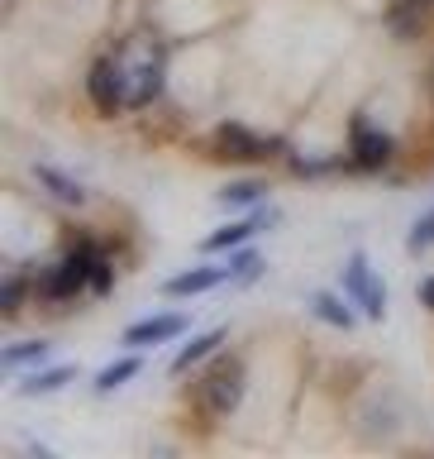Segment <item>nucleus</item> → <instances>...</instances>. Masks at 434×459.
<instances>
[{
    "mask_svg": "<svg viewBox=\"0 0 434 459\" xmlns=\"http://www.w3.org/2000/svg\"><path fill=\"white\" fill-rule=\"evenodd\" d=\"M406 249H411V254H430V249H434V211H425L421 221L411 225V235H406Z\"/></svg>",
    "mask_w": 434,
    "mask_h": 459,
    "instance_id": "nucleus-23",
    "label": "nucleus"
},
{
    "mask_svg": "<svg viewBox=\"0 0 434 459\" xmlns=\"http://www.w3.org/2000/svg\"><path fill=\"white\" fill-rule=\"evenodd\" d=\"M86 96H91V106L100 115L129 110V63L120 53H106L91 63V72H86Z\"/></svg>",
    "mask_w": 434,
    "mask_h": 459,
    "instance_id": "nucleus-4",
    "label": "nucleus"
},
{
    "mask_svg": "<svg viewBox=\"0 0 434 459\" xmlns=\"http://www.w3.org/2000/svg\"><path fill=\"white\" fill-rule=\"evenodd\" d=\"M225 340H229V330H225V325H215V330H200V335H191V340H186L177 354H172L167 373H172V378H182L186 368H196V364H200V359L220 354V344H225Z\"/></svg>",
    "mask_w": 434,
    "mask_h": 459,
    "instance_id": "nucleus-11",
    "label": "nucleus"
},
{
    "mask_svg": "<svg viewBox=\"0 0 434 459\" xmlns=\"http://www.w3.org/2000/svg\"><path fill=\"white\" fill-rule=\"evenodd\" d=\"M34 178H38V186H48L63 206H86V186L77 178H67V172H57V168H43V163L34 168Z\"/></svg>",
    "mask_w": 434,
    "mask_h": 459,
    "instance_id": "nucleus-16",
    "label": "nucleus"
},
{
    "mask_svg": "<svg viewBox=\"0 0 434 459\" xmlns=\"http://www.w3.org/2000/svg\"><path fill=\"white\" fill-rule=\"evenodd\" d=\"M243 387H249L243 359L239 354H210V364H206V373H200V383H196V407L206 411L210 421H225V416L239 411Z\"/></svg>",
    "mask_w": 434,
    "mask_h": 459,
    "instance_id": "nucleus-1",
    "label": "nucleus"
},
{
    "mask_svg": "<svg viewBox=\"0 0 434 459\" xmlns=\"http://www.w3.org/2000/svg\"><path fill=\"white\" fill-rule=\"evenodd\" d=\"M139 373H143V359H139V350H129L124 359H115V364H106V368L96 373V378H91V393L106 397V393H115V387H124L129 378H139Z\"/></svg>",
    "mask_w": 434,
    "mask_h": 459,
    "instance_id": "nucleus-14",
    "label": "nucleus"
},
{
    "mask_svg": "<svg viewBox=\"0 0 434 459\" xmlns=\"http://www.w3.org/2000/svg\"><path fill=\"white\" fill-rule=\"evenodd\" d=\"M110 287H115V258L96 244V254H91V292H96V297H106Z\"/></svg>",
    "mask_w": 434,
    "mask_h": 459,
    "instance_id": "nucleus-22",
    "label": "nucleus"
},
{
    "mask_svg": "<svg viewBox=\"0 0 434 459\" xmlns=\"http://www.w3.org/2000/svg\"><path fill=\"white\" fill-rule=\"evenodd\" d=\"M220 282H229V268L220 264H200V268H186V273H172L163 282V297H200V292H215Z\"/></svg>",
    "mask_w": 434,
    "mask_h": 459,
    "instance_id": "nucleus-10",
    "label": "nucleus"
},
{
    "mask_svg": "<svg viewBox=\"0 0 434 459\" xmlns=\"http://www.w3.org/2000/svg\"><path fill=\"white\" fill-rule=\"evenodd\" d=\"M220 201L225 206H263L268 201V182L263 178H234L220 186Z\"/></svg>",
    "mask_w": 434,
    "mask_h": 459,
    "instance_id": "nucleus-18",
    "label": "nucleus"
},
{
    "mask_svg": "<svg viewBox=\"0 0 434 459\" xmlns=\"http://www.w3.org/2000/svg\"><path fill=\"white\" fill-rule=\"evenodd\" d=\"M430 14H434V0H396L392 14H387V29H392V39H401V43L421 39Z\"/></svg>",
    "mask_w": 434,
    "mask_h": 459,
    "instance_id": "nucleus-12",
    "label": "nucleus"
},
{
    "mask_svg": "<svg viewBox=\"0 0 434 459\" xmlns=\"http://www.w3.org/2000/svg\"><path fill=\"white\" fill-rule=\"evenodd\" d=\"M215 158H229V163H263V158H277L286 143L272 139V134H258V129L239 125V120H220L215 125Z\"/></svg>",
    "mask_w": 434,
    "mask_h": 459,
    "instance_id": "nucleus-3",
    "label": "nucleus"
},
{
    "mask_svg": "<svg viewBox=\"0 0 434 459\" xmlns=\"http://www.w3.org/2000/svg\"><path fill=\"white\" fill-rule=\"evenodd\" d=\"M48 354H53V344H48V340H14V344H5L0 364L14 373V368H24V364H43Z\"/></svg>",
    "mask_w": 434,
    "mask_h": 459,
    "instance_id": "nucleus-20",
    "label": "nucleus"
},
{
    "mask_svg": "<svg viewBox=\"0 0 434 459\" xmlns=\"http://www.w3.org/2000/svg\"><path fill=\"white\" fill-rule=\"evenodd\" d=\"M396 158V139L387 129L368 125V120H353L349 125V163L353 172H387Z\"/></svg>",
    "mask_w": 434,
    "mask_h": 459,
    "instance_id": "nucleus-6",
    "label": "nucleus"
},
{
    "mask_svg": "<svg viewBox=\"0 0 434 459\" xmlns=\"http://www.w3.org/2000/svg\"><path fill=\"white\" fill-rule=\"evenodd\" d=\"M24 297H34V268L29 273H5V287H0V301H5V316L14 321V316L24 311Z\"/></svg>",
    "mask_w": 434,
    "mask_h": 459,
    "instance_id": "nucleus-19",
    "label": "nucleus"
},
{
    "mask_svg": "<svg viewBox=\"0 0 434 459\" xmlns=\"http://www.w3.org/2000/svg\"><path fill=\"white\" fill-rule=\"evenodd\" d=\"M272 221H277V211H268V201H263V206H253V215H243V221L206 235V239H200V249H206V254H229V249H239V244H249L258 230H268Z\"/></svg>",
    "mask_w": 434,
    "mask_h": 459,
    "instance_id": "nucleus-8",
    "label": "nucleus"
},
{
    "mask_svg": "<svg viewBox=\"0 0 434 459\" xmlns=\"http://www.w3.org/2000/svg\"><path fill=\"white\" fill-rule=\"evenodd\" d=\"M311 311L320 316L325 325H335V330H353L358 316H363V311H353L349 297H339V292H311Z\"/></svg>",
    "mask_w": 434,
    "mask_h": 459,
    "instance_id": "nucleus-13",
    "label": "nucleus"
},
{
    "mask_svg": "<svg viewBox=\"0 0 434 459\" xmlns=\"http://www.w3.org/2000/svg\"><path fill=\"white\" fill-rule=\"evenodd\" d=\"M286 168L296 172V178H329V172H344V168H353L349 158H301V153H286Z\"/></svg>",
    "mask_w": 434,
    "mask_h": 459,
    "instance_id": "nucleus-21",
    "label": "nucleus"
},
{
    "mask_svg": "<svg viewBox=\"0 0 434 459\" xmlns=\"http://www.w3.org/2000/svg\"><path fill=\"white\" fill-rule=\"evenodd\" d=\"M344 297H349L368 321H382V316H387V282L372 273L363 249H353L349 264H344Z\"/></svg>",
    "mask_w": 434,
    "mask_h": 459,
    "instance_id": "nucleus-5",
    "label": "nucleus"
},
{
    "mask_svg": "<svg viewBox=\"0 0 434 459\" xmlns=\"http://www.w3.org/2000/svg\"><path fill=\"white\" fill-rule=\"evenodd\" d=\"M186 311H163V316H143V321H134L120 335V344L124 350H153V344H167V340H177V335H186Z\"/></svg>",
    "mask_w": 434,
    "mask_h": 459,
    "instance_id": "nucleus-7",
    "label": "nucleus"
},
{
    "mask_svg": "<svg viewBox=\"0 0 434 459\" xmlns=\"http://www.w3.org/2000/svg\"><path fill=\"white\" fill-rule=\"evenodd\" d=\"M421 307H425V311H434V278H425V282H421Z\"/></svg>",
    "mask_w": 434,
    "mask_h": 459,
    "instance_id": "nucleus-24",
    "label": "nucleus"
},
{
    "mask_svg": "<svg viewBox=\"0 0 434 459\" xmlns=\"http://www.w3.org/2000/svg\"><path fill=\"white\" fill-rule=\"evenodd\" d=\"M225 268H229V282H234V287H249V282L263 278L268 264H263V254H258V249H243V244H239V249H229Z\"/></svg>",
    "mask_w": 434,
    "mask_h": 459,
    "instance_id": "nucleus-17",
    "label": "nucleus"
},
{
    "mask_svg": "<svg viewBox=\"0 0 434 459\" xmlns=\"http://www.w3.org/2000/svg\"><path fill=\"white\" fill-rule=\"evenodd\" d=\"M67 383H77V364H53V368L29 373L20 383V397H53L57 387H67Z\"/></svg>",
    "mask_w": 434,
    "mask_h": 459,
    "instance_id": "nucleus-15",
    "label": "nucleus"
},
{
    "mask_svg": "<svg viewBox=\"0 0 434 459\" xmlns=\"http://www.w3.org/2000/svg\"><path fill=\"white\" fill-rule=\"evenodd\" d=\"M91 254H96V239H77L53 268H43L34 278V297L48 301V307H67L72 297H81L91 287Z\"/></svg>",
    "mask_w": 434,
    "mask_h": 459,
    "instance_id": "nucleus-2",
    "label": "nucleus"
},
{
    "mask_svg": "<svg viewBox=\"0 0 434 459\" xmlns=\"http://www.w3.org/2000/svg\"><path fill=\"white\" fill-rule=\"evenodd\" d=\"M163 96V53L129 63V110H149Z\"/></svg>",
    "mask_w": 434,
    "mask_h": 459,
    "instance_id": "nucleus-9",
    "label": "nucleus"
}]
</instances>
